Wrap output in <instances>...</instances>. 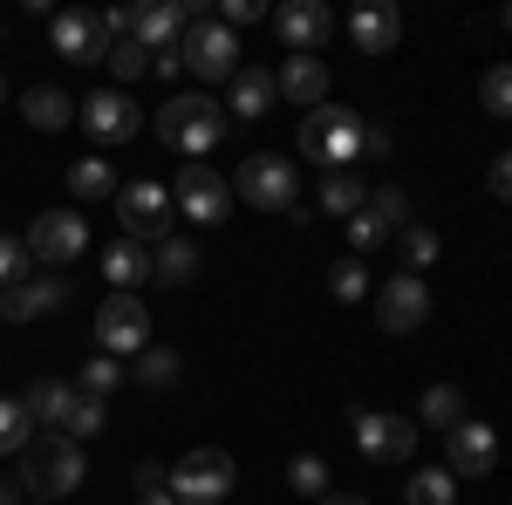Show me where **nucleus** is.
I'll use <instances>...</instances> for the list:
<instances>
[{
    "label": "nucleus",
    "mask_w": 512,
    "mask_h": 505,
    "mask_svg": "<svg viewBox=\"0 0 512 505\" xmlns=\"http://www.w3.org/2000/svg\"><path fill=\"white\" fill-rule=\"evenodd\" d=\"M369 130H376V123H362L355 110L321 103V110L301 117V157L321 164V171H355V164L369 157Z\"/></svg>",
    "instance_id": "1"
},
{
    "label": "nucleus",
    "mask_w": 512,
    "mask_h": 505,
    "mask_svg": "<svg viewBox=\"0 0 512 505\" xmlns=\"http://www.w3.org/2000/svg\"><path fill=\"white\" fill-rule=\"evenodd\" d=\"M76 485H82V444L62 437V430H35L28 451H21V492L62 505Z\"/></svg>",
    "instance_id": "2"
},
{
    "label": "nucleus",
    "mask_w": 512,
    "mask_h": 505,
    "mask_svg": "<svg viewBox=\"0 0 512 505\" xmlns=\"http://www.w3.org/2000/svg\"><path fill=\"white\" fill-rule=\"evenodd\" d=\"M164 151H185V157H212L219 137H226V110L212 96H164V110L151 117Z\"/></svg>",
    "instance_id": "3"
},
{
    "label": "nucleus",
    "mask_w": 512,
    "mask_h": 505,
    "mask_svg": "<svg viewBox=\"0 0 512 505\" xmlns=\"http://www.w3.org/2000/svg\"><path fill=\"white\" fill-rule=\"evenodd\" d=\"M233 458L219 451V444H198V451H185L178 465H171V499L178 505H226V492H233Z\"/></svg>",
    "instance_id": "4"
},
{
    "label": "nucleus",
    "mask_w": 512,
    "mask_h": 505,
    "mask_svg": "<svg viewBox=\"0 0 512 505\" xmlns=\"http://www.w3.org/2000/svg\"><path fill=\"white\" fill-rule=\"evenodd\" d=\"M253 212H294L301 205V171L287 164V157H274V151H260V157H246L239 164V185H233Z\"/></svg>",
    "instance_id": "5"
},
{
    "label": "nucleus",
    "mask_w": 512,
    "mask_h": 505,
    "mask_svg": "<svg viewBox=\"0 0 512 505\" xmlns=\"http://www.w3.org/2000/svg\"><path fill=\"white\" fill-rule=\"evenodd\" d=\"M171 192H164L158 178H130L117 192V219H123V239H137V246H158L171 239Z\"/></svg>",
    "instance_id": "6"
},
{
    "label": "nucleus",
    "mask_w": 512,
    "mask_h": 505,
    "mask_svg": "<svg viewBox=\"0 0 512 505\" xmlns=\"http://www.w3.org/2000/svg\"><path fill=\"white\" fill-rule=\"evenodd\" d=\"M178 55H185V69H192L198 82H233L239 69H246V62H239V35H233V28H219L212 14L185 28V41H178Z\"/></svg>",
    "instance_id": "7"
},
{
    "label": "nucleus",
    "mask_w": 512,
    "mask_h": 505,
    "mask_svg": "<svg viewBox=\"0 0 512 505\" xmlns=\"http://www.w3.org/2000/svg\"><path fill=\"white\" fill-rule=\"evenodd\" d=\"M171 205H178L192 226H226V212H233V185H226L212 164H185L178 185H171Z\"/></svg>",
    "instance_id": "8"
},
{
    "label": "nucleus",
    "mask_w": 512,
    "mask_h": 505,
    "mask_svg": "<svg viewBox=\"0 0 512 505\" xmlns=\"http://www.w3.org/2000/svg\"><path fill=\"white\" fill-rule=\"evenodd\" d=\"M349 430H355V451L369 465H403L417 451V424L410 417H383V410H349Z\"/></svg>",
    "instance_id": "9"
},
{
    "label": "nucleus",
    "mask_w": 512,
    "mask_h": 505,
    "mask_svg": "<svg viewBox=\"0 0 512 505\" xmlns=\"http://www.w3.org/2000/svg\"><path fill=\"white\" fill-rule=\"evenodd\" d=\"M376 321H383V335H417V328L431 321V287H424V273H390V280L376 287Z\"/></svg>",
    "instance_id": "10"
},
{
    "label": "nucleus",
    "mask_w": 512,
    "mask_h": 505,
    "mask_svg": "<svg viewBox=\"0 0 512 505\" xmlns=\"http://www.w3.org/2000/svg\"><path fill=\"white\" fill-rule=\"evenodd\" d=\"M21 239H28V260H35L41 273H48V267L62 273L82 246H89V226H82V212H41Z\"/></svg>",
    "instance_id": "11"
},
{
    "label": "nucleus",
    "mask_w": 512,
    "mask_h": 505,
    "mask_svg": "<svg viewBox=\"0 0 512 505\" xmlns=\"http://www.w3.org/2000/svg\"><path fill=\"white\" fill-rule=\"evenodd\" d=\"M96 342H103V355H144L151 349V308L137 294H110L96 314Z\"/></svg>",
    "instance_id": "12"
},
{
    "label": "nucleus",
    "mask_w": 512,
    "mask_h": 505,
    "mask_svg": "<svg viewBox=\"0 0 512 505\" xmlns=\"http://www.w3.org/2000/svg\"><path fill=\"white\" fill-rule=\"evenodd\" d=\"M444 458H451V478H492V465H499V430L478 424V417H465L458 430H444Z\"/></svg>",
    "instance_id": "13"
},
{
    "label": "nucleus",
    "mask_w": 512,
    "mask_h": 505,
    "mask_svg": "<svg viewBox=\"0 0 512 505\" xmlns=\"http://www.w3.org/2000/svg\"><path fill=\"white\" fill-rule=\"evenodd\" d=\"M48 41H55L62 62H103V55H110V28H103V14H89V7L55 14V21H48Z\"/></svg>",
    "instance_id": "14"
},
{
    "label": "nucleus",
    "mask_w": 512,
    "mask_h": 505,
    "mask_svg": "<svg viewBox=\"0 0 512 505\" xmlns=\"http://www.w3.org/2000/svg\"><path fill=\"white\" fill-rule=\"evenodd\" d=\"M76 117H82V130H89L96 144H130V137L144 130V110H137L123 89H96V96L82 103Z\"/></svg>",
    "instance_id": "15"
},
{
    "label": "nucleus",
    "mask_w": 512,
    "mask_h": 505,
    "mask_svg": "<svg viewBox=\"0 0 512 505\" xmlns=\"http://www.w3.org/2000/svg\"><path fill=\"white\" fill-rule=\"evenodd\" d=\"M274 35L287 41V55H321L335 35V14L321 0H287V7H274Z\"/></svg>",
    "instance_id": "16"
},
{
    "label": "nucleus",
    "mask_w": 512,
    "mask_h": 505,
    "mask_svg": "<svg viewBox=\"0 0 512 505\" xmlns=\"http://www.w3.org/2000/svg\"><path fill=\"white\" fill-rule=\"evenodd\" d=\"M55 308H69V280L62 273H28L21 287H0V321L7 328H21L35 314H55Z\"/></svg>",
    "instance_id": "17"
},
{
    "label": "nucleus",
    "mask_w": 512,
    "mask_h": 505,
    "mask_svg": "<svg viewBox=\"0 0 512 505\" xmlns=\"http://www.w3.org/2000/svg\"><path fill=\"white\" fill-rule=\"evenodd\" d=\"M274 89H280V103H294V110H321L328 103V62L321 55H287L274 69Z\"/></svg>",
    "instance_id": "18"
},
{
    "label": "nucleus",
    "mask_w": 512,
    "mask_h": 505,
    "mask_svg": "<svg viewBox=\"0 0 512 505\" xmlns=\"http://www.w3.org/2000/svg\"><path fill=\"white\" fill-rule=\"evenodd\" d=\"M192 28V14H185V0H151V7H130V41H144L151 55L158 48H178Z\"/></svg>",
    "instance_id": "19"
},
{
    "label": "nucleus",
    "mask_w": 512,
    "mask_h": 505,
    "mask_svg": "<svg viewBox=\"0 0 512 505\" xmlns=\"http://www.w3.org/2000/svg\"><path fill=\"white\" fill-rule=\"evenodd\" d=\"M349 35L362 55H390L396 41H403V14H396V0H362L349 14Z\"/></svg>",
    "instance_id": "20"
},
{
    "label": "nucleus",
    "mask_w": 512,
    "mask_h": 505,
    "mask_svg": "<svg viewBox=\"0 0 512 505\" xmlns=\"http://www.w3.org/2000/svg\"><path fill=\"white\" fill-rule=\"evenodd\" d=\"M76 383H28V396H21V410H28V424L35 430H62L69 424V410H76Z\"/></svg>",
    "instance_id": "21"
},
{
    "label": "nucleus",
    "mask_w": 512,
    "mask_h": 505,
    "mask_svg": "<svg viewBox=\"0 0 512 505\" xmlns=\"http://www.w3.org/2000/svg\"><path fill=\"white\" fill-rule=\"evenodd\" d=\"M274 69H239L233 76V96H226V110H233L239 123H260L267 110H274Z\"/></svg>",
    "instance_id": "22"
},
{
    "label": "nucleus",
    "mask_w": 512,
    "mask_h": 505,
    "mask_svg": "<svg viewBox=\"0 0 512 505\" xmlns=\"http://www.w3.org/2000/svg\"><path fill=\"white\" fill-rule=\"evenodd\" d=\"M103 280H110L117 294L144 287V280H151V246H137V239H117V246L103 253Z\"/></svg>",
    "instance_id": "23"
},
{
    "label": "nucleus",
    "mask_w": 512,
    "mask_h": 505,
    "mask_svg": "<svg viewBox=\"0 0 512 505\" xmlns=\"http://www.w3.org/2000/svg\"><path fill=\"white\" fill-rule=\"evenodd\" d=\"M362 205H369L362 171H321V212H328V219H355Z\"/></svg>",
    "instance_id": "24"
},
{
    "label": "nucleus",
    "mask_w": 512,
    "mask_h": 505,
    "mask_svg": "<svg viewBox=\"0 0 512 505\" xmlns=\"http://www.w3.org/2000/svg\"><path fill=\"white\" fill-rule=\"evenodd\" d=\"M198 273V246L192 239H158V246H151V280H164V287H185V280H192Z\"/></svg>",
    "instance_id": "25"
},
{
    "label": "nucleus",
    "mask_w": 512,
    "mask_h": 505,
    "mask_svg": "<svg viewBox=\"0 0 512 505\" xmlns=\"http://www.w3.org/2000/svg\"><path fill=\"white\" fill-rule=\"evenodd\" d=\"M21 117L35 123V130H69V123H76V103H69L62 89H48V82H41V89L21 96Z\"/></svg>",
    "instance_id": "26"
},
{
    "label": "nucleus",
    "mask_w": 512,
    "mask_h": 505,
    "mask_svg": "<svg viewBox=\"0 0 512 505\" xmlns=\"http://www.w3.org/2000/svg\"><path fill=\"white\" fill-rule=\"evenodd\" d=\"M287 492H301V499H328L335 492V478H328V458H315V451H294L287 458Z\"/></svg>",
    "instance_id": "27"
},
{
    "label": "nucleus",
    "mask_w": 512,
    "mask_h": 505,
    "mask_svg": "<svg viewBox=\"0 0 512 505\" xmlns=\"http://www.w3.org/2000/svg\"><path fill=\"white\" fill-rule=\"evenodd\" d=\"M69 192H76L82 205H96V198L117 192V171H110L103 157H76V164H69Z\"/></svg>",
    "instance_id": "28"
},
{
    "label": "nucleus",
    "mask_w": 512,
    "mask_h": 505,
    "mask_svg": "<svg viewBox=\"0 0 512 505\" xmlns=\"http://www.w3.org/2000/svg\"><path fill=\"white\" fill-rule=\"evenodd\" d=\"M424 424L431 430H458L465 424V389L458 383H431L424 389Z\"/></svg>",
    "instance_id": "29"
},
{
    "label": "nucleus",
    "mask_w": 512,
    "mask_h": 505,
    "mask_svg": "<svg viewBox=\"0 0 512 505\" xmlns=\"http://www.w3.org/2000/svg\"><path fill=\"white\" fill-rule=\"evenodd\" d=\"M328 294H335V301H342V308H355V301H369V267H362V260H335V267H328Z\"/></svg>",
    "instance_id": "30"
},
{
    "label": "nucleus",
    "mask_w": 512,
    "mask_h": 505,
    "mask_svg": "<svg viewBox=\"0 0 512 505\" xmlns=\"http://www.w3.org/2000/svg\"><path fill=\"white\" fill-rule=\"evenodd\" d=\"M390 233H396L390 219H383L376 205H362V212H355V219H349V253H355V260H362V253H376V246H383V239H390Z\"/></svg>",
    "instance_id": "31"
},
{
    "label": "nucleus",
    "mask_w": 512,
    "mask_h": 505,
    "mask_svg": "<svg viewBox=\"0 0 512 505\" xmlns=\"http://www.w3.org/2000/svg\"><path fill=\"white\" fill-rule=\"evenodd\" d=\"M178 376H185V362L171 349H144L137 355V383L144 389H178Z\"/></svg>",
    "instance_id": "32"
},
{
    "label": "nucleus",
    "mask_w": 512,
    "mask_h": 505,
    "mask_svg": "<svg viewBox=\"0 0 512 505\" xmlns=\"http://www.w3.org/2000/svg\"><path fill=\"white\" fill-rule=\"evenodd\" d=\"M403 499L410 505H458V478H451V471H417Z\"/></svg>",
    "instance_id": "33"
},
{
    "label": "nucleus",
    "mask_w": 512,
    "mask_h": 505,
    "mask_svg": "<svg viewBox=\"0 0 512 505\" xmlns=\"http://www.w3.org/2000/svg\"><path fill=\"white\" fill-rule=\"evenodd\" d=\"M28 437H35V424H28L21 396H0V458L7 451H28Z\"/></svg>",
    "instance_id": "34"
},
{
    "label": "nucleus",
    "mask_w": 512,
    "mask_h": 505,
    "mask_svg": "<svg viewBox=\"0 0 512 505\" xmlns=\"http://www.w3.org/2000/svg\"><path fill=\"white\" fill-rule=\"evenodd\" d=\"M396 239H403V273H424L437 253H444V239H437L431 226H403Z\"/></svg>",
    "instance_id": "35"
},
{
    "label": "nucleus",
    "mask_w": 512,
    "mask_h": 505,
    "mask_svg": "<svg viewBox=\"0 0 512 505\" xmlns=\"http://www.w3.org/2000/svg\"><path fill=\"white\" fill-rule=\"evenodd\" d=\"M103 62H110V76H117V82H137L144 69H151V48L123 35V41H110V55H103Z\"/></svg>",
    "instance_id": "36"
},
{
    "label": "nucleus",
    "mask_w": 512,
    "mask_h": 505,
    "mask_svg": "<svg viewBox=\"0 0 512 505\" xmlns=\"http://www.w3.org/2000/svg\"><path fill=\"white\" fill-rule=\"evenodd\" d=\"M478 103L492 110V117H512V62H492L485 82H478Z\"/></svg>",
    "instance_id": "37"
},
{
    "label": "nucleus",
    "mask_w": 512,
    "mask_h": 505,
    "mask_svg": "<svg viewBox=\"0 0 512 505\" xmlns=\"http://www.w3.org/2000/svg\"><path fill=\"white\" fill-rule=\"evenodd\" d=\"M117 383H123L117 355H96V362H82V376H76V389H82V396H96V403H103V396H110Z\"/></svg>",
    "instance_id": "38"
},
{
    "label": "nucleus",
    "mask_w": 512,
    "mask_h": 505,
    "mask_svg": "<svg viewBox=\"0 0 512 505\" xmlns=\"http://www.w3.org/2000/svg\"><path fill=\"white\" fill-rule=\"evenodd\" d=\"M103 424H110V410L96 403V396H76V410H69V424H62V437H103Z\"/></svg>",
    "instance_id": "39"
},
{
    "label": "nucleus",
    "mask_w": 512,
    "mask_h": 505,
    "mask_svg": "<svg viewBox=\"0 0 512 505\" xmlns=\"http://www.w3.org/2000/svg\"><path fill=\"white\" fill-rule=\"evenodd\" d=\"M28 273H35V260H28V239L0 233V287H21Z\"/></svg>",
    "instance_id": "40"
},
{
    "label": "nucleus",
    "mask_w": 512,
    "mask_h": 505,
    "mask_svg": "<svg viewBox=\"0 0 512 505\" xmlns=\"http://www.w3.org/2000/svg\"><path fill=\"white\" fill-rule=\"evenodd\" d=\"M137 505H178L171 499V485H164L158 465H137Z\"/></svg>",
    "instance_id": "41"
},
{
    "label": "nucleus",
    "mask_w": 512,
    "mask_h": 505,
    "mask_svg": "<svg viewBox=\"0 0 512 505\" xmlns=\"http://www.w3.org/2000/svg\"><path fill=\"white\" fill-rule=\"evenodd\" d=\"M260 14H267V7H260V0H219V28H253V21H260Z\"/></svg>",
    "instance_id": "42"
},
{
    "label": "nucleus",
    "mask_w": 512,
    "mask_h": 505,
    "mask_svg": "<svg viewBox=\"0 0 512 505\" xmlns=\"http://www.w3.org/2000/svg\"><path fill=\"white\" fill-rule=\"evenodd\" d=\"M485 192L499 198V205H512V151L492 157V171H485Z\"/></svg>",
    "instance_id": "43"
},
{
    "label": "nucleus",
    "mask_w": 512,
    "mask_h": 505,
    "mask_svg": "<svg viewBox=\"0 0 512 505\" xmlns=\"http://www.w3.org/2000/svg\"><path fill=\"white\" fill-rule=\"evenodd\" d=\"M151 69H158V76L171 82V76H178V69H185V55H178V48H158V55H151Z\"/></svg>",
    "instance_id": "44"
},
{
    "label": "nucleus",
    "mask_w": 512,
    "mask_h": 505,
    "mask_svg": "<svg viewBox=\"0 0 512 505\" xmlns=\"http://www.w3.org/2000/svg\"><path fill=\"white\" fill-rule=\"evenodd\" d=\"M321 505H369V499H355V492H328Z\"/></svg>",
    "instance_id": "45"
},
{
    "label": "nucleus",
    "mask_w": 512,
    "mask_h": 505,
    "mask_svg": "<svg viewBox=\"0 0 512 505\" xmlns=\"http://www.w3.org/2000/svg\"><path fill=\"white\" fill-rule=\"evenodd\" d=\"M0 505H21V485H0Z\"/></svg>",
    "instance_id": "46"
},
{
    "label": "nucleus",
    "mask_w": 512,
    "mask_h": 505,
    "mask_svg": "<svg viewBox=\"0 0 512 505\" xmlns=\"http://www.w3.org/2000/svg\"><path fill=\"white\" fill-rule=\"evenodd\" d=\"M499 21H506V28H512V7H506V14H499Z\"/></svg>",
    "instance_id": "47"
},
{
    "label": "nucleus",
    "mask_w": 512,
    "mask_h": 505,
    "mask_svg": "<svg viewBox=\"0 0 512 505\" xmlns=\"http://www.w3.org/2000/svg\"><path fill=\"white\" fill-rule=\"evenodd\" d=\"M0 96H7V76H0Z\"/></svg>",
    "instance_id": "48"
},
{
    "label": "nucleus",
    "mask_w": 512,
    "mask_h": 505,
    "mask_svg": "<svg viewBox=\"0 0 512 505\" xmlns=\"http://www.w3.org/2000/svg\"><path fill=\"white\" fill-rule=\"evenodd\" d=\"M35 505H55V499H35Z\"/></svg>",
    "instance_id": "49"
}]
</instances>
